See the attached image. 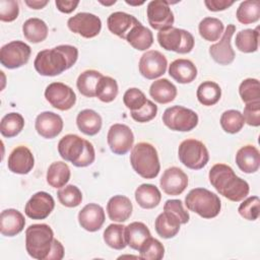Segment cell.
<instances>
[{
	"label": "cell",
	"instance_id": "e0dca14e",
	"mask_svg": "<svg viewBox=\"0 0 260 260\" xmlns=\"http://www.w3.org/2000/svg\"><path fill=\"white\" fill-rule=\"evenodd\" d=\"M55 207V200L49 193L40 191L35 193L24 206V213L31 219L47 218Z\"/></svg>",
	"mask_w": 260,
	"mask_h": 260
},
{
	"label": "cell",
	"instance_id": "680465c9",
	"mask_svg": "<svg viewBox=\"0 0 260 260\" xmlns=\"http://www.w3.org/2000/svg\"><path fill=\"white\" fill-rule=\"evenodd\" d=\"M126 3L129 4V5H141V4H143L144 2H131V1H126Z\"/></svg>",
	"mask_w": 260,
	"mask_h": 260
},
{
	"label": "cell",
	"instance_id": "ffe728a7",
	"mask_svg": "<svg viewBox=\"0 0 260 260\" xmlns=\"http://www.w3.org/2000/svg\"><path fill=\"white\" fill-rule=\"evenodd\" d=\"M35 166V157L29 148L24 145L16 146L9 154L7 167L11 173L18 175L28 174Z\"/></svg>",
	"mask_w": 260,
	"mask_h": 260
},
{
	"label": "cell",
	"instance_id": "7c38bea8",
	"mask_svg": "<svg viewBox=\"0 0 260 260\" xmlns=\"http://www.w3.org/2000/svg\"><path fill=\"white\" fill-rule=\"evenodd\" d=\"M68 28L85 39L96 37L102 29V21L99 16L89 12H79L71 16L67 21Z\"/></svg>",
	"mask_w": 260,
	"mask_h": 260
},
{
	"label": "cell",
	"instance_id": "cb8c5ba5",
	"mask_svg": "<svg viewBox=\"0 0 260 260\" xmlns=\"http://www.w3.org/2000/svg\"><path fill=\"white\" fill-rule=\"evenodd\" d=\"M133 206L131 200L124 195H115L107 203L109 218L116 222H124L132 214Z\"/></svg>",
	"mask_w": 260,
	"mask_h": 260
},
{
	"label": "cell",
	"instance_id": "d6986e66",
	"mask_svg": "<svg viewBox=\"0 0 260 260\" xmlns=\"http://www.w3.org/2000/svg\"><path fill=\"white\" fill-rule=\"evenodd\" d=\"M62 118L53 112H42L36 118L35 128L39 135L46 139H52L58 136L63 130Z\"/></svg>",
	"mask_w": 260,
	"mask_h": 260
},
{
	"label": "cell",
	"instance_id": "74e56055",
	"mask_svg": "<svg viewBox=\"0 0 260 260\" xmlns=\"http://www.w3.org/2000/svg\"><path fill=\"white\" fill-rule=\"evenodd\" d=\"M223 29L222 21L216 17H204L198 25L199 35L208 42L218 41L223 34Z\"/></svg>",
	"mask_w": 260,
	"mask_h": 260
},
{
	"label": "cell",
	"instance_id": "8992f818",
	"mask_svg": "<svg viewBox=\"0 0 260 260\" xmlns=\"http://www.w3.org/2000/svg\"><path fill=\"white\" fill-rule=\"evenodd\" d=\"M185 205L190 211L203 218H213L219 214L221 209L219 197L205 188L190 190L185 197Z\"/></svg>",
	"mask_w": 260,
	"mask_h": 260
},
{
	"label": "cell",
	"instance_id": "f35d334b",
	"mask_svg": "<svg viewBox=\"0 0 260 260\" xmlns=\"http://www.w3.org/2000/svg\"><path fill=\"white\" fill-rule=\"evenodd\" d=\"M24 127V119L21 114L11 112L6 114L0 123V132L2 136L12 138L18 135Z\"/></svg>",
	"mask_w": 260,
	"mask_h": 260
},
{
	"label": "cell",
	"instance_id": "603a6c76",
	"mask_svg": "<svg viewBox=\"0 0 260 260\" xmlns=\"http://www.w3.org/2000/svg\"><path fill=\"white\" fill-rule=\"evenodd\" d=\"M25 225L23 214L14 208H8L0 214V232L5 237H14L22 232Z\"/></svg>",
	"mask_w": 260,
	"mask_h": 260
},
{
	"label": "cell",
	"instance_id": "8d00e7d4",
	"mask_svg": "<svg viewBox=\"0 0 260 260\" xmlns=\"http://www.w3.org/2000/svg\"><path fill=\"white\" fill-rule=\"evenodd\" d=\"M236 47L243 53H254L259 45V27L242 29L236 35Z\"/></svg>",
	"mask_w": 260,
	"mask_h": 260
},
{
	"label": "cell",
	"instance_id": "277c9868",
	"mask_svg": "<svg viewBox=\"0 0 260 260\" xmlns=\"http://www.w3.org/2000/svg\"><path fill=\"white\" fill-rule=\"evenodd\" d=\"M54 233L46 223L30 224L25 230V249L37 260H48L54 243Z\"/></svg>",
	"mask_w": 260,
	"mask_h": 260
},
{
	"label": "cell",
	"instance_id": "5b68a950",
	"mask_svg": "<svg viewBox=\"0 0 260 260\" xmlns=\"http://www.w3.org/2000/svg\"><path fill=\"white\" fill-rule=\"evenodd\" d=\"M130 162L133 170L144 179H153L160 171L156 148L148 142H138L132 147Z\"/></svg>",
	"mask_w": 260,
	"mask_h": 260
},
{
	"label": "cell",
	"instance_id": "bcb514c9",
	"mask_svg": "<svg viewBox=\"0 0 260 260\" xmlns=\"http://www.w3.org/2000/svg\"><path fill=\"white\" fill-rule=\"evenodd\" d=\"M239 93L245 104L260 101V84L256 78H246L239 86Z\"/></svg>",
	"mask_w": 260,
	"mask_h": 260
},
{
	"label": "cell",
	"instance_id": "ee69618b",
	"mask_svg": "<svg viewBox=\"0 0 260 260\" xmlns=\"http://www.w3.org/2000/svg\"><path fill=\"white\" fill-rule=\"evenodd\" d=\"M138 252L140 259L160 260L165 255V247L158 240L150 237L144 242Z\"/></svg>",
	"mask_w": 260,
	"mask_h": 260
},
{
	"label": "cell",
	"instance_id": "2e32d148",
	"mask_svg": "<svg viewBox=\"0 0 260 260\" xmlns=\"http://www.w3.org/2000/svg\"><path fill=\"white\" fill-rule=\"evenodd\" d=\"M235 31V24H228L219 42L209 47V55L219 65H229L235 60L236 54L231 45L232 37Z\"/></svg>",
	"mask_w": 260,
	"mask_h": 260
},
{
	"label": "cell",
	"instance_id": "60d3db41",
	"mask_svg": "<svg viewBox=\"0 0 260 260\" xmlns=\"http://www.w3.org/2000/svg\"><path fill=\"white\" fill-rule=\"evenodd\" d=\"M118 92L119 87L116 79L103 75L96 84L95 96L104 103H111L117 98Z\"/></svg>",
	"mask_w": 260,
	"mask_h": 260
},
{
	"label": "cell",
	"instance_id": "4316f807",
	"mask_svg": "<svg viewBox=\"0 0 260 260\" xmlns=\"http://www.w3.org/2000/svg\"><path fill=\"white\" fill-rule=\"evenodd\" d=\"M181 221L174 213L164 210L157 215L154 221L155 232L162 239H172L180 231Z\"/></svg>",
	"mask_w": 260,
	"mask_h": 260
},
{
	"label": "cell",
	"instance_id": "c3c4849f",
	"mask_svg": "<svg viewBox=\"0 0 260 260\" xmlns=\"http://www.w3.org/2000/svg\"><path fill=\"white\" fill-rule=\"evenodd\" d=\"M147 102V99L143 91L137 87L128 88L123 95V103L130 110V112L138 111Z\"/></svg>",
	"mask_w": 260,
	"mask_h": 260
},
{
	"label": "cell",
	"instance_id": "6da1fadb",
	"mask_svg": "<svg viewBox=\"0 0 260 260\" xmlns=\"http://www.w3.org/2000/svg\"><path fill=\"white\" fill-rule=\"evenodd\" d=\"M78 50L71 45H59L40 51L34 61L37 72L43 76H56L71 68L77 61Z\"/></svg>",
	"mask_w": 260,
	"mask_h": 260
},
{
	"label": "cell",
	"instance_id": "681fc988",
	"mask_svg": "<svg viewBox=\"0 0 260 260\" xmlns=\"http://www.w3.org/2000/svg\"><path fill=\"white\" fill-rule=\"evenodd\" d=\"M156 114H157V106L149 100H147L146 104L138 111L130 112L132 119L138 123L149 122L155 118Z\"/></svg>",
	"mask_w": 260,
	"mask_h": 260
},
{
	"label": "cell",
	"instance_id": "f1b7e54d",
	"mask_svg": "<svg viewBox=\"0 0 260 260\" xmlns=\"http://www.w3.org/2000/svg\"><path fill=\"white\" fill-rule=\"evenodd\" d=\"M76 125L83 134L93 136L98 134L103 125V120L100 114L90 109L82 110L76 117Z\"/></svg>",
	"mask_w": 260,
	"mask_h": 260
},
{
	"label": "cell",
	"instance_id": "44dd1931",
	"mask_svg": "<svg viewBox=\"0 0 260 260\" xmlns=\"http://www.w3.org/2000/svg\"><path fill=\"white\" fill-rule=\"evenodd\" d=\"M105 220L104 208L96 203H88L78 212V222L87 232L92 233L101 230Z\"/></svg>",
	"mask_w": 260,
	"mask_h": 260
},
{
	"label": "cell",
	"instance_id": "3957f363",
	"mask_svg": "<svg viewBox=\"0 0 260 260\" xmlns=\"http://www.w3.org/2000/svg\"><path fill=\"white\" fill-rule=\"evenodd\" d=\"M58 152L64 160L70 161L77 168L87 167L95 158V151L91 142L76 134L63 136L58 142Z\"/></svg>",
	"mask_w": 260,
	"mask_h": 260
},
{
	"label": "cell",
	"instance_id": "30bf717a",
	"mask_svg": "<svg viewBox=\"0 0 260 260\" xmlns=\"http://www.w3.org/2000/svg\"><path fill=\"white\" fill-rule=\"evenodd\" d=\"M30 47L22 41H12L0 49V62L8 69H16L25 65L30 57Z\"/></svg>",
	"mask_w": 260,
	"mask_h": 260
},
{
	"label": "cell",
	"instance_id": "7dc6e473",
	"mask_svg": "<svg viewBox=\"0 0 260 260\" xmlns=\"http://www.w3.org/2000/svg\"><path fill=\"white\" fill-rule=\"evenodd\" d=\"M239 214L247 220H256L260 214V200L258 196H250L245 199L238 208Z\"/></svg>",
	"mask_w": 260,
	"mask_h": 260
},
{
	"label": "cell",
	"instance_id": "5bb4252c",
	"mask_svg": "<svg viewBox=\"0 0 260 260\" xmlns=\"http://www.w3.org/2000/svg\"><path fill=\"white\" fill-rule=\"evenodd\" d=\"M147 20L150 26L156 30L172 27L175 21L174 13L170 8L169 2L162 0H152L146 8Z\"/></svg>",
	"mask_w": 260,
	"mask_h": 260
},
{
	"label": "cell",
	"instance_id": "11a10c76",
	"mask_svg": "<svg viewBox=\"0 0 260 260\" xmlns=\"http://www.w3.org/2000/svg\"><path fill=\"white\" fill-rule=\"evenodd\" d=\"M56 7L58 8L59 11L63 13H71L74 11L79 4V1H67V0H56L55 1Z\"/></svg>",
	"mask_w": 260,
	"mask_h": 260
},
{
	"label": "cell",
	"instance_id": "e575fe53",
	"mask_svg": "<svg viewBox=\"0 0 260 260\" xmlns=\"http://www.w3.org/2000/svg\"><path fill=\"white\" fill-rule=\"evenodd\" d=\"M196 96L201 105L207 107L213 106L220 100L221 88L216 82L206 80L199 84L196 91Z\"/></svg>",
	"mask_w": 260,
	"mask_h": 260
},
{
	"label": "cell",
	"instance_id": "7a4b0ae2",
	"mask_svg": "<svg viewBox=\"0 0 260 260\" xmlns=\"http://www.w3.org/2000/svg\"><path fill=\"white\" fill-rule=\"evenodd\" d=\"M209 182L224 198L239 202L247 197L250 187L247 181L238 177L234 170L225 164H215L208 173Z\"/></svg>",
	"mask_w": 260,
	"mask_h": 260
},
{
	"label": "cell",
	"instance_id": "4dcf8cb0",
	"mask_svg": "<svg viewBox=\"0 0 260 260\" xmlns=\"http://www.w3.org/2000/svg\"><path fill=\"white\" fill-rule=\"evenodd\" d=\"M134 195L138 205L144 209H152L156 207L161 200L160 191L152 184H141L135 190Z\"/></svg>",
	"mask_w": 260,
	"mask_h": 260
},
{
	"label": "cell",
	"instance_id": "ba28073f",
	"mask_svg": "<svg viewBox=\"0 0 260 260\" xmlns=\"http://www.w3.org/2000/svg\"><path fill=\"white\" fill-rule=\"evenodd\" d=\"M178 156L180 161L191 170H201L209 160V153L205 144L194 138L185 139L180 143Z\"/></svg>",
	"mask_w": 260,
	"mask_h": 260
},
{
	"label": "cell",
	"instance_id": "7402d4cb",
	"mask_svg": "<svg viewBox=\"0 0 260 260\" xmlns=\"http://www.w3.org/2000/svg\"><path fill=\"white\" fill-rule=\"evenodd\" d=\"M139 22L140 21H138L136 17L123 11L113 12L107 19V25L109 30L124 40H126V37L132 29V27Z\"/></svg>",
	"mask_w": 260,
	"mask_h": 260
},
{
	"label": "cell",
	"instance_id": "7bdbcfd3",
	"mask_svg": "<svg viewBox=\"0 0 260 260\" xmlns=\"http://www.w3.org/2000/svg\"><path fill=\"white\" fill-rule=\"evenodd\" d=\"M219 122L222 130L230 134H236L240 132L245 124L244 117L238 110L224 111L220 116Z\"/></svg>",
	"mask_w": 260,
	"mask_h": 260
},
{
	"label": "cell",
	"instance_id": "836d02e7",
	"mask_svg": "<svg viewBox=\"0 0 260 260\" xmlns=\"http://www.w3.org/2000/svg\"><path fill=\"white\" fill-rule=\"evenodd\" d=\"M70 169L64 161L52 162L47 171V183L53 188H62L70 180Z\"/></svg>",
	"mask_w": 260,
	"mask_h": 260
},
{
	"label": "cell",
	"instance_id": "d6a6232c",
	"mask_svg": "<svg viewBox=\"0 0 260 260\" xmlns=\"http://www.w3.org/2000/svg\"><path fill=\"white\" fill-rule=\"evenodd\" d=\"M126 41L134 49L138 51H145L153 44V35L149 28L139 22L129 31L126 37Z\"/></svg>",
	"mask_w": 260,
	"mask_h": 260
},
{
	"label": "cell",
	"instance_id": "484cf974",
	"mask_svg": "<svg viewBox=\"0 0 260 260\" xmlns=\"http://www.w3.org/2000/svg\"><path fill=\"white\" fill-rule=\"evenodd\" d=\"M169 74L177 82L186 84L196 78L197 68L191 60L177 59L169 66Z\"/></svg>",
	"mask_w": 260,
	"mask_h": 260
},
{
	"label": "cell",
	"instance_id": "f907efd6",
	"mask_svg": "<svg viewBox=\"0 0 260 260\" xmlns=\"http://www.w3.org/2000/svg\"><path fill=\"white\" fill-rule=\"evenodd\" d=\"M19 14V5L14 0H0V20L5 22L13 21Z\"/></svg>",
	"mask_w": 260,
	"mask_h": 260
},
{
	"label": "cell",
	"instance_id": "d590c367",
	"mask_svg": "<svg viewBox=\"0 0 260 260\" xmlns=\"http://www.w3.org/2000/svg\"><path fill=\"white\" fill-rule=\"evenodd\" d=\"M103 74L96 70L89 69L79 74L76 80V86L79 92L86 98L95 96V87Z\"/></svg>",
	"mask_w": 260,
	"mask_h": 260
},
{
	"label": "cell",
	"instance_id": "f6af8a7d",
	"mask_svg": "<svg viewBox=\"0 0 260 260\" xmlns=\"http://www.w3.org/2000/svg\"><path fill=\"white\" fill-rule=\"evenodd\" d=\"M59 202L66 207H76L82 201V193L75 185H65L57 192Z\"/></svg>",
	"mask_w": 260,
	"mask_h": 260
},
{
	"label": "cell",
	"instance_id": "4fadbf2b",
	"mask_svg": "<svg viewBox=\"0 0 260 260\" xmlns=\"http://www.w3.org/2000/svg\"><path fill=\"white\" fill-rule=\"evenodd\" d=\"M107 141L112 152L118 155H123L133 147L134 135L129 126L117 123L110 127Z\"/></svg>",
	"mask_w": 260,
	"mask_h": 260
},
{
	"label": "cell",
	"instance_id": "f5cc1de1",
	"mask_svg": "<svg viewBox=\"0 0 260 260\" xmlns=\"http://www.w3.org/2000/svg\"><path fill=\"white\" fill-rule=\"evenodd\" d=\"M164 210L174 213L180 219L182 224H185L189 221L190 215L187 210L184 209L183 202L180 199H169L164 205Z\"/></svg>",
	"mask_w": 260,
	"mask_h": 260
},
{
	"label": "cell",
	"instance_id": "f546056e",
	"mask_svg": "<svg viewBox=\"0 0 260 260\" xmlns=\"http://www.w3.org/2000/svg\"><path fill=\"white\" fill-rule=\"evenodd\" d=\"M177 87L167 78L154 80L149 87V94L154 102L165 105L173 102L177 96Z\"/></svg>",
	"mask_w": 260,
	"mask_h": 260
},
{
	"label": "cell",
	"instance_id": "52a82bcc",
	"mask_svg": "<svg viewBox=\"0 0 260 260\" xmlns=\"http://www.w3.org/2000/svg\"><path fill=\"white\" fill-rule=\"evenodd\" d=\"M159 46L167 50L179 54L190 53L195 45L194 37L188 30L179 27H169L157 32Z\"/></svg>",
	"mask_w": 260,
	"mask_h": 260
},
{
	"label": "cell",
	"instance_id": "816d5d0a",
	"mask_svg": "<svg viewBox=\"0 0 260 260\" xmlns=\"http://www.w3.org/2000/svg\"><path fill=\"white\" fill-rule=\"evenodd\" d=\"M245 123L249 126H260V101L246 104L243 112Z\"/></svg>",
	"mask_w": 260,
	"mask_h": 260
},
{
	"label": "cell",
	"instance_id": "ab89813d",
	"mask_svg": "<svg viewBox=\"0 0 260 260\" xmlns=\"http://www.w3.org/2000/svg\"><path fill=\"white\" fill-rule=\"evenodd\" d=\"M236 16L243 24L257 22L260 18V1L248 0L241 2L237 9Z\"/></svg>",
	"mask_w": 260,
	"mask_h": 260
},
{
	"label": "cell",
	"instance_id": "db71d44e",
	"mask_svg": "<svg viewBox=\"0 0 260 260\" xmlns=\"http://www.w3.org/2000/svg\"><path fill=\"white\" fill-rule=\"evenodd\" d=\"M205 6L207 7L208 10L210 11H222L228 9L234 4V1H229V0H205L204 1Z\"/></svg>",
	"mask_w": 260,
	"mask_h": 260
},
{
	"label": "cell",
	"instance_id": "83f0119b",
	"mask_svg": "<svg viewBox=\"0 0 260 260\" xmlns=\"http://www.w3.org/2000/svg\"><path fill=\"white\" fill-rule=\"evenodd\" d=\"M124 236L127 246L139 251L144 242L151 237V234L146 224L140 221H133L125 226Z\"/></svg>",
	"mask_w": 260,
	"mask_h": 260
},
{
	"label": "cell",
	"instance_id": "6f0895ef",
	"mask_svg": "<svg viewBox=\"0 0 260 260\" xmlns=\"http://www.w3.org/2000/svg\"><path fill=\"white\" fill-rule=\"evenodd\" d=\"M25 4L30 7L31 9H42L44 8L48 3L49 1L48 0H45V1H40V0H25L24 1Z\"/></svg>",
	"mask_w": 260,
	"mask_h": 260
},
{
	"label": "cell",
	"instance_id": "1f68e13d",
	"mask_svg": "<svg viewBox=\"0 0 260 260\" xmlns=\"http://www.w3.org/2000/svg\"><path fill=\"white\" fill-rule=\"evenodd\" d=\"M48 25L41 18L31 17L26 19L22 24V34L24 38L32 44H38L45 41L48 37Z\"/></svg>",
	"mask_w": 260,
	"mask_h": 260
},
{
	"label": "cell",
	"instance_id": "d4e9b609",
	"mask_svg": "<svg viewBox=\"0 0 260 260\" xmlns=\"http://www.w3.org/2000/svg\"><path fill=\"white\" fill-rule=\"evenodd\" d=\"M236 164L246 174H253L259 170L260 153L254 145H244L236 153Z\"/></svg>",
	"mask_w": 260,
	"mask_h": 260
},
{
	"label": "cell",
	"instance_id": "9c48e42d",
	"mask_svg": "<svg viewBox=\"0 0 260 260\" xmlns=\"http://www.w3.org/2000/svg\"><path fill=\"white\" fill-rule=\"evenodd\" d=\"M164 124L173 131L188 132L198 125V115L191 109L183 106H173L162 114Z\"/></svg>",
	"mask_w": 260,
	"mask_h": 260
},
{
	"label": "cell",
	"instance_id": "9a60e30c",
	"mask_svg": "<svg viewBox=\"0 0 260 260\" xmlns=\"http://www.w3.org/2000/svg\"><path fill=\"white\" fill-rule=\"evenodd\" d=\"M168 60L164 54L156 50L146 51L139 60L138 68L140 74L146 79H155L167 71Z\"/></svg>",
	"mask_w": 260,
	"mask_h": 260
},
{
	"label": "cell",
	"instance_id": "91938a15",
	"mask_svg": "<svg viewBox=\"0 0 260 260\" xmlns=\"http://www.w3.org/2000/svg\"><path fill=\"white\" fill-rule=\"evenodd\" d=\"M100 3H102L103 5H112V4H115V3H116V0H112L111 2H103V1H100Z\"/></svg>",
	"mask_w": 260,
	"mask_h": 260
},
{
	"label": "cell",
	"instance_id": "9f6ffc18",
	"mask_svg": "<svg viewBox=\"0 0 260 260\" xmlns=\"http://www.w3.org/2000/svg\"><path fill=\"white\" fill-rule=\"evenodd\" d=\"M64 257V247L60 241L57 239L54 240L53 248L48 257V260H61Z\"/></svg>",
	"mask_w": 260,
	"mask_h": 260
},
{
	"label": "cell",
	"instance_id": "ac0fdd59",
	"mask_svg": "<svg viewBox=\"0 0 260 260\" xmlns=\"http://www.w3.org/2000/svg\"><path fill=\"white\" fill-rule=\"evenodd\" d=\"M162 191L171 196L182 194L188 186V176L178 167L168 168L159 180Z\"/></svg>",
	"mask_w": 260,
	"mask_h": 260
},
{
	"label": "cell",
	"instance_id": "8fae6325",
	"mask_svg": "<svg viewBox=\"0 0 260 260\" xmlns=\"http://www.w3.org/2000/svg\"><path fill=\"white\" fill-rule=\"evenodd\" d=\"M45 98L49 104L57 110H70L76 103V94L73 89L62 82H52L45 89Z\"/></svg>",
	"mask_w": 260,
	"mask_h": 260
},
{
	"label": "cell",
	"instance_id": "b9f144b4",
	"mask_svg": "<svg viewBox=\"0 0 260 260\" xmlns=\"http://www.w3.org/2000/svg\"><path fill=\"white\" fill-rule=\"evenodd\" d=\"M125 225L119 223H111L104 231V241L112 249L123 250L127 244L124 236Z\"/></svg>",
	"mask_w": 260,
	"mask_h": 260
}]
</instances>
